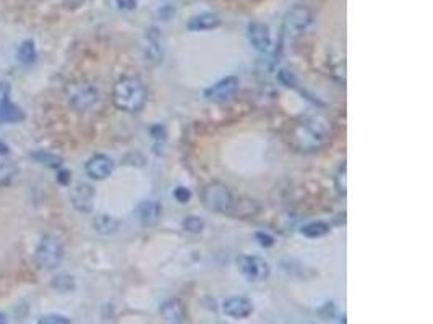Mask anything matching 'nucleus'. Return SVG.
<instances>
[{"label": "nucleus", "instance_id": "nucleus-14", "mask_svg": "<svg viewBox=\"0 0 433 324\" xmlns=\"http://www.w3.org/2000/svg\"><path fill=\"white\" fill-rule=\"evenodd\" d=\"M222 311L227 316L236 318V320H243L253 313L252 302L245 297H231L222 303Z\"/></svg>", "mask_w": 433, "mask_h": 324}, {"label": "nucleus", "instance_id": "nucleus-25", "mask_svg": "<svg viewBox=\"0 0 433 324\" xmlns=\"http://www.w3.org/2000/svg\"><path fill=\"white\" fill-rule=\"evenodd\" d=\"M255 238L258 240V243H260V245L265 247V248L271 247L273 243H275V240H273L271 236H268V233H263V232H258L257 236H255Z\"/></svg>", "mask_w": 433, "mask_h": 324}, {"label": "nucleus", "instance_id": "nucleus-16", "mask_svg": "<svg viewBox=\"0 0 433 324\" xmlns=\"http://www.w3.org/2000/svg\"><path fill=\"white\" fill-rule=\"evenodd\" d=\"M161 315L164 316L167 324H181L183 321V307L182 303L172 298L162 303L161 307Z\"/></svg>", "mask_w": 433, "mask_h": 324}, {"label": "nucleus", "instance_id": "nucleus-5", "mask_svg": "<svg viewBox=\"0 0 433 324\" xmlns=\"http://www.w3.org/2000/svg\"><path fill=\"white\" fill-rule=\"evenodd\" d=\"M38 263L46 269H56L63 259V245L57 237L44 236L36 252Z\"/></svg>", "mask_w": 433, "mask_h": 324}, {"label": "nucleus", "instance_id": "nucleus-7", "mask_svg": "<svg viewBox=\"0 0 433 324\" xmlns=\"http://www.w3.org/2000/svg\"><path fill=\"white\" fill-rule=\"evenodd\" d=\"M70 104L79 112L91 109L98 101V91L93 84L89 83H75L68 91Z\"/></svg>", "mask_w": 433, "mask_h": 324}, {"label": "nucleus", "instance_id": "nucleus-2", "mask_svg": "<svg viewBox=\"0 0 433 324\" xmlns=\"http://www.w3.org/2000/svg\"><path fill=\"white\" fill-rule=\"evenodd\" d=\"M328 138H330V130L326 123L318 121V118H310L294 128L292 139L294 144L301 151H317L321 146H325Z\"/></svg>", "mask_w": 433, "mask_h": 324}, {"label": "nucleus", "instance_id": "nucleus-28", "mask_svg": "<svg viewBox=\"0 0 433 324\" xmlns=\"http://www.w3.org/2000/svg\"><path fill=\"white\" fill-rule=\"evenodd\" d=\"M66 2H67V5H70L72 8H77L84 2V0H66Z\"/></svg>", "mask_w": 433, "mask_h": 324}, {"label": "nucleus", "instance_id": "nucleus-26", "mask_svg": "<svg viewBox=\"0 0 433 324\" xmlns=\"http://www.w3.org/2000/svg\"><path fill=\"white\" fill-rule=\"evenodd\" d=\"M174 194H176L178 203H187L188 199H190V192H188L187 188H183V187H178Z\"/></svg>", "mask_w": 433, "mask_h": 324}, {"label": "nucleus", "instance_id": "nucleus-23", "mask_svg": "<svg viewBox=\"0 0 433 324\" xmlns=\"http://www.w3.org/2000/svg\"><path fill=\"white\" fill-rule=\"evenodd\" d=\"M336 188L341 194H346V164H342L336 173Z\"/></svg>", "mask_w": 433, "mask_h": 324}, {"label": "nucleus", "instance_id": "nucleus-11", "mask_svg": "<svg viewBox=\"0 0 433 324\" xmlns=\"http://www.w3.org/2000/svg\"><path fill=\"white\" fill-rule=\"evenodd\" d=\"M238 89V78L236 77H226L219 79L218 83L211 84L210 88L205 89V98L210 101H226V99L232 98Z\"/></svg>", "mask_w": 433, "mask_h": 324}, {"label": "nucleus", "instance_id": "nucleus-12", "mask_svg": "<svg viewBox=\"0 0 433 324\" xmlns=\"http://www.w3.org/2000/svg\"><path fill=\"white\" fill-rule=\"evenodd\" d=\"M70 201L79 213H91L94 206V188L88 183H78L70 190Z\"/></svg>", "mask_w": 433, "mask_h": 324}, {"label": "nucleus", "instance_id": "nucleus-15", "mask_svg": "<svg viewBox=\"0 0 433 324\" xmlns=\"http://www.w3.org/2000/svg\"><path fill=\"white\" fill-rule=\"evenodd\" d=\"M221 26V18L216 13H200L188 20L187 28L190 31H211Z\"/></svg>", "mask_w": 433, "mask_h": 324}, {"label": "nucleus", "instance_id": "nucleus-3", "mask_svg": "<svg viewBox=\"0 0 433 324\" xmlns=\"http://www.w3.org/2000/svg\"><path fill=\"white\" fill-rule=\"evenodd\" d=\"M202 199L203 204H205L210 211H215L219 214L231 211L234 204L231 190L221 182H211L205 185L202 192Z\"/></svg>", "mask_w": 433, "mask_h": 324}, {"label": "nucleus", "instance_id": "nucleus-27", "mask_svg": "<svg viewBox=\"0 0 433 324\" xmlns=\"http://www.w3.org/2000/svg\"><path fill=\"white\" fill-rule=\"evenodd\" d=\"M117 7L122 10H135L138 2L137 0H116Z\"/></svg>", "mask_w": 433, "mask_h": 324}, {"label": "nucleus", "instance_id": "nucleus-8", "mask_svg": "<svg viewBox=\"0 0 433 324\" xmlns=\"http://www.w3.org/2000/svg\"><path fill=\"white\" fill-rule=\"evenodd\" d=\"M247 36H248V41H250V44H252V47L258 52L268 54L273 49L271 31L265 23L253 22V23L248 24Z\"/></svg>", "mask_w": 433, "mask_h": 324}, {"label": "nucleus", "instance_id": "nucleus-6", "mask_svg": "<svg viewBox=\"0 0 433 324\" xmlns=\"http://www.w3.org/2000/svg\"><path fill=\"white\" fill-rule=\"evenodd\" d=\"M237 268L238 271L247 281L250 282H261L266 281L270 277L271 269L265 259L260 256H250V255H242L237 258Z\"/></svg>", "mask_w": 433, "mask_h": 324}, {"label": "nucleus", "instance_id": "nucleus-18", "mask_svg": "<svg viewBox=\"0 0 433 324\" xmlns=\"http://www.w3.org/2000/svg\"><path fill=\"white\" fill-rule=\"evenodd\" d=\"M93 224L96 232L101 233V236H112L119 231V221L109 216V214H99V216L94 217Z\"/></svg>", "mask_w": 433, "mask_h": 324}, {"label": "nucleus", "instance_id": "nucleus-24", "mask_svg": "<svg viewBox=\"0 0 433 324\" xmlns=\"http://www.w3.org/2000/svg\"><path fill=\"white\" fill-rule=\"evenodd\" d=\"M38 324H72V323H70V320H68L67 316L49 315V316L41 318V320L38 321Z\"/></svg>", "mask_w": 433, "mask_h": 324}, {"label": "nucleus", "instance_id": "nucleus-19", "mask_svg": "<svg viewBox=\"0 0 433 324\" xmlns=\"http://www.w3.org/2000/svg\"><path fill=\"white\" fill-rule=\"evenodd\" d=\"M18 173L17 164L12 161H5V159H0V187L10 185L15 180Z\"/></svg>", "mask_w": 433, "mask_h": 324}, {"label": "nucleus", "instance_id": "nucleus-22", "mask_svg": "<svg viewBox=\"0 0 433 324\" xmlns=\"http://www.w3.org/2000/svg\"><path fill=\"white\" fill-rule=\"evenodd\" d=\"M183 229H185L187 232L198 233L203 231V221L198 217H187L185 221H183Z\"/></svg>", "mask_w": 433, "mask_h": 324}, {"label": "nucleus", "instance_id": "nucleus-21", "mask_svg": "<svg viewBox=\"0 0 433 324\" xmlns=\"http://www.w3.org/2000/svg\"><path fill=\"white\" fill-rule=\"evenodd\" d=\"M301 232L308 238H318L330 232V226L326 222H310L305 227H302Z\"/></svg>", "mask_w": 433, "mask_h": 324}, {"label": "nucleus", "instance_id": "nucleus-9", "mask_svg": "<svg viewBox=\"0 0 433 324\" xmlns=\"http://www.w3.org/2000/svg\"><path fill=\"white\" fill-rule=\"evenodd\" d=\"M143 54L148 62L151 63L162 62L164 44H162V34L158 28H149L146 29V33H144Z\"/></svg>", "mask_w": 433, "mask_h": 324}, {"label": "nucleus", "instance_id": "nucleus-1", "mask_svg": "<svg viewBox=\"0 0 433 324\" xmlns=\"http://www.w3.org/2000/svg\"><path fill=\"white\" fill-rule=\"evenodd\" d=\"M112 101L114 106L123 112H140L146 102V88L140 78L123 77L114 84Z\"/></svg>", "mask_w": 433, "mask_h": 324}, {"label": "nucleus", "instance_id": "nucleus-13", "mask_svg": "<svg viewBox=\"0 0 433 324\" xmlns=\"http://www.w3.org/2000/svg\"><path fill=\"white\" fill-rule=\"evenodd\" d=\"M23 112L10 102L8 86L5 83L0 84V122L3 123H17L23 121Z\"/></svg>", "mask_w": 433, "mask_h": 324}, {"label": "nucleus", "instance_id": "nucleus-4", "mask_svg": "<svg viewBox=\"0 0 433 324\" xmlns=\"http://www.w3.org/2000/svg\"><path fill=\"white\" fill-rule=\"evenodd\" d=\"M313 23V13L308 7L303 5H296V7L289 10L282 20V29L287 36L297 38L303 34L308 29V26Z\"/></svg>", "mask_w": 433, "mask_h": 324}, {"label": "nucleus", "instance_id": "nucleus-10", "mask_svg": "<svg viewBox=\"0 0 433 324\" xmlns=\"http://www.w3.org/2000/svg\"><path fill=\"white\" fill-rule=\"evenodd\" d=\"M84 171H86V173L93 180H106L114 171V161L109 156H106V154H96V156H93L86 162Z\"/></svg>", "mask_w": 433, "mask_h": 324}, {"label": "nucleus", "instance_id": "nucleus-20", "mask_svg": "<svg viewBox=\"0 0 433 324\" xmlns=\"http://www.w3.org/2000/svg\"><path fill=\"white\" fill-rule=\"evenodd\" d=\"M17 56H18V61L24 65L33 63L34 61H36V46H34V43L33 41L22 43V46L18 47Z\"/></svg>", "mask_w": 433, "mask_h": 324}, {"label": "nucleus", "instance_id": "nucleus-17", "mask_svg": "<svg viewBox=\"0 0 433 324\" xmlns=\"http://www.w3.org/2000/svg\"><path fill=\"white\" fill-rule=\"evenodd\" d=\"M137 213L143 224H153L158 221L159 214H161V208H159V204L156 201L146 199V201H142L140 204H138Z\"/></svg>", "mask_w": 433, "mask_h": 324}, {"label": "nucleus", "instance_id": "nucleus-29", "mask_svg": "<svg viewBox=\"0 0 433 324\" xmlns=\"http://www.w3.org/2000/svg\"><path fill=\"white\" fill-rule=\"evenodd\" d=\"M8 323V320H7V316L3 315V313H0V324H7Z\"/></svg>", "mask_w": 433, "mask_h": 324}]
</instances>
